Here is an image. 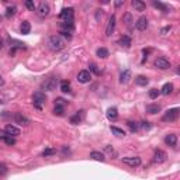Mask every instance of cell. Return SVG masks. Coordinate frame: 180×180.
<instances>
[{
  "label": "cell",
  "mask_w": 180,
  "mask_h": 180,
  "mask_svg": "<svg viewBox=\"0 0 180 180\" xmlns=\"http://www.w3.org/2000/svg\"><path fill=\"white\" fill-rule=\"evenodd\" d=\"M66 46V41L61 37V35H51L48 38V48L54 52H59L65 49Z\"/></svg>",
  "instance_id": "obj_1"
},
{
  "label": "cell",
  "mask_w": 180,
  "mask_h": 180,
  "mask_svg": "<svg viewBox=\"0 0 180 180\" xmlns=\"http://www.w3.org/2000/svg\"><path fill=\"white\" fill-rule=\"evenodd\" d=\"M46 101V96L44 92H35L33 94V103H34V107L38 108V110H42V106L45 104Z\"/></svg>",
  "instance_id": "obj_2"
},
{
  "label": "cell",
  "mask_w": 180,
  "mask_h": 180,
  "mask_svg": "<svg viewBox=\"0 0 180 180\" xmlns=\"http://www.w3.org/2000/svg\"><path fill=\"white\" fill-rule=\"evenodd\" d=\"M56 85H58V77L51 76L42 83V90H45V92H54L56 89Z\"/></svg>",
  "instance_id": "obj_3"
},
{
  "label": "cell",
  "mask_w": 180,
  "mask_h": 180,
  "mask_svg": "<svg viewBox=\"0 0 180 180\" xmlns=\"http://www.w3.org/2000/svg\"><path fill=\"white\" fill-rule=\"evenodd\" d=\"M177 117H179V108L174 107V108H170V110L166 111L165 116L162 117V120L166 122H172V121H176Z\"/></svg>",
  "instance_id": "obj_4"
},
{
  "label": "cell",
  "mask_w": 180,
  "mask_h": 180,
  "mask_svg": "<svg viewBox=\"0 0 180 180\" xmlns=\"http://www.w3.org/2000/svg\"><path fill=\"white\" fill-rule=\"evenodd\" d=\"M59 19L62 21H73V9L72 7H65L59 13Z\"/></svg>",
  "instance_id": "obj_5"
},
{
  "label": "cell",
  "mask_w": 180,
  "mask_h": 180,
  "mask_svg": "<svg viewBox=\"0 0 180 180\" xmlns=\"http://www.w3.org/2000/svg\"><path fill=\"white\" fill-rule=\"evenodd\" d=\"M153 65H155V68H158V69H160V70H168V69H170V66H172L170 62L166 58H163V56L156 58L155 62H153Z\"/></svg>",
  "instance_id": "obj_6"
},
{
  "label": "cell",
  "mask_w": 180,
  "mask_h": 180,
  "mask_svg": "<svg viewBox=\"0 0 180 180\" xmlns=\"http://www.w3.org/2000/svg\"><path fill=\"white\" fill-rule=\"evenodd\" d=\"M122 162H124L125 165L131 166V168H138L142 163L139 156H127V158H122Z\"/></svg>",
  "instance_id": "obj_7"
},
{
  "label": "cell",
  "mask_w": 180,
  "mask_h": 180,
  "mask_svg": "<svg viewBox=\"0 0 180 180\" xmlns=\"http://www.w3.org/2000/svg\"><path fill=\"white\" fill-rule=\"evenodd\" d=\"M116 23H117V19L116 15H111L110 19H108V23H107V28H106V35L107 37H111L114 33V30H116Z\"/></svg>",
  "instance_id": "obj_8"
},
{
  "label": "cell",
  "mask_w": 180,
  "mask_h": 180,
  "mask_svg": "<svg viewBox=\"0 0 180 180\" xmlns=\"http://www.w3.org/2000/svg\"><path fill=\"white\" fill-rule=\"evenodd\" d=\"M14 122L15 124H19V125H21V127H27V125H30V120H28L25 116H23L21 113L14 114Z\"/></svg>",
  "instance_id": "obj_9"
},
{
  "label": "cell",
  "mask_w": 180,
  "mask_h": 180,
  "mask_svg": "<svg viewBox=\"0 0 180 180\" xmlns=\"http://www.w3.org/2000/svg\"><path fill=\"white\" fill-rule=\"evenodd\" d=\"M4 132H6L9 137H19L20 134H21V131H20V128H17L15 125H11V124H7L6 128H4Z\"/></svg>",
  "instance_id": "obj_10"
},
{
  "label": "cell",
  "mask_w": 180,
  "mask_h": 180,
  "mask_svg": "<svg viewBox=\"0 0 180 180\" xmlns=\"http://www.w3.org/2000/svg\"><path fill=\"white\" fill-rule=\"evenodd\" d=\"M166 158H168L166 152H163L162 149H158L155 151V155H153V162L155 163H163L166 160Z\"/></svg>",
  "instance_id": "obj_11"
},
{
  "label": "cell",
  "mask_w": 180,
  "mask_h": 180,
  "mask_svg": "<svg viewBox=\"0 0 180 180\" xmlns=\"http://www.w3.org/2000/svg\"><path fill=\"white\" fill-rule=\"evenodd\" d=\"M90 79H92V75H90L89 70H80L79 73H77V80L80 83H89Z\"/></svg>",
  "instance_id": "obj_12"
},
{
  "label": "cell",
  "mask_w": 180,
  "mask_h": 180,
  "mask_svg": "<svg viewBox=\"0 0 180 180\" xmlns=\"http://www.w3.org/2000/svg\"><path fill=\"white\" fill-rule=\"evenodd\" d=\"M135 28L139 31H145L148 28V19L147 17H139V19L137 20V23H135Z\"/></svg>",
  "instance_id": "obj_13"
},
{
  "label": "cell",
  "mask_w": 180,
  "mask_h": 180,
  "mask_svg": "<svg viewBox=\"0 0 180 180\" xmlns=\"http://www.w3.org/2000/svg\"><path fill=\"white\" fill-rule=\"evenodd\" d=\"M49 11H51V9H49V6L46 3H41L40 6L37 7V14L40 15V17H46V15L49 14Z\"/></svg>",
  "instance_id": "obj_14"
},
{
  "label": "cell",
  "mask_w": 180,
  "mask_h": 180,
  "mask_svg": "<svg viewBox=\"0 0 180 180\" xmlns=\"http://www.w3.org/2000/svg\"><path fill=\"white\" fill-rule=\"evenodd\" d=\"M83 120H85V111H83V110L77 111L75 116L70 117V122H72L73 125H76V124H79V122H82Z\"/></svg>",
  "instance_id": "obj_15"
},
{
  "label": "cell",
  "mask_w": 180,
  "mask_h": 180,
  "mask_svg": "<svg viewBox=\"0 0 180 180\" xmlns=\"http://www.w3.org/2000/svg\"><path fill=\"white\" fill-rule=\"evenodd\" d=\"M59 27H61V31H66V33H72L75 30L73 21H62Z\"/></svg>",
  "instance_id": "obj_16"
},
{
  "label": "cell",
  "mask_w": 180,
  "mask_h": 180,
  "mask_svg": "<svg viewBox=\"0 0 180 180\" xmlns=\"http://www.w3.org/2000/svg\"><path fill=\"white\" fill-rule=\"evenodd\" d=\"M130 79H131V70L125 69L124 72H121V75H120V83L125 85V83L130 82Z\"/></svg>",
  "instance_id": "obj_17"
},
{
  "label": "cell",
  "mask_w": 180,
  "mask_h": 180,
  "mask_svg": "<svg viewBox=\"0 0 180 180\" xmlns=\"http://www.w3.org/2000/svg\"><path fill=\"white\" fill-rule=\"evenodd\" d=\"M165 143L166 145H169V147H176L177 143V135L174 134H169L165 137Z\"/></svg>",
  "instance_id": "obj_18"
},
{
  "label": "cell",
  "mask_w": 180,
  "mask_h": 180,
  "mask_svg": "<svg viewBox=\"0 0 180 180\" xmlns=\"http://www.w3.org/2000/svg\"><path fill=\"white\" fill-rule=\"evenodd\" d=\"M159 92H160V94H163V96H169L172 92H173V85H172L170 82L165 83V85H163V87H162Z\"/></svg>",
  "instance_id": "obj_19"
},
{
  "label": "cell",
  "mask_w": 180,
  "mask_h": 180,
  "mask_svg": "<svg viewBox=\"0 0 180 180\" xmlns=\"http://www.w3.org/2000/svg\"><path fill=\"white\" fill-rule=\"evenodd\" d=\"M107 117H108V120H111V121H116V120L118 118V110H117L116 107H110V108L107 110Z\"/></svg>",
  "instance_id": "obj_20"
},
{
  "label": "cell",
  "mask_w": 180,
  "mask_h": 180,
  "mask_svg": "<svg viewBox=\"0 0 180 180\" xmlns=\"http://www.w3.org/2000/svg\"><path fill=\"white\" fill-rule=\"evenodd\" d=\"M162 110V107L159 104H148L147 106V113L148 114H158Z\"/></svg>",
  "instance_id": "obj_21"
},
{
  "label": "cell",
  "mask_w": 180,
  "mask_h": 180,
  "mask_svg": "<svg viewBox=\"0 0 180 180\" xmlns=\"http://www.w3.org/2000/svg\"><path fill=\"white\" fill-rule=\"evenodd\" d=\"M132 7H134L137 11H143V10L147 9V4L143 3V2H141V0H132Z\"/></svg>",
  "instance_id": "obj_22"
},
{
  "label": "cell",
  "mask_w": 180,
  "mask_h": 180,
  "mask_svg": "<svg viewBox=\"0 0 180 180\" xmlns=\"http://www.w3.org/2000/svg\"><path fill=\"white\" fill-rule=\"evenodd\" d=\"M90 158L94 159V160H97V162H104V160H106L104 153L99 152V151H93V152H90Z\"/></svg>",
  "instance_id": "obj_23"
},
{
  "label": "cell",
  "mask_w": 180,
  "mask_h": 180,
  "mask_svg": "<svg viewBox=\"0 0 180 180\" xmlns=\"http://www.w3.org/2000/svg\"><path fill=\"white\" fill-rule=\"evenodd\" d=\"M135 83H137L138 86H147L148 83H149V79H148L147 76H143V75H138V76L135 77Z\"/></svg>",
  "instance_id": "obj_24"
},
{
  "label": "cell",
  "mask_w": 180,
  "mask_h": 180,
  "mask_svg": "<svg viewBox=\"0 0 180 180\" xmlns=\"http://www.w3.org/2000/svg\"><path fill=\"white\" fill-rule=\"evenodd\" d=\"M118 44H120L121 46L130 48V46H131V38H130L128 35H122V37L118 40Z\"/></svg>",
  "instance_id": "obj_25"
},
{
  "label": "cell",
  "mask_w": 180,
  "mask_h": 180,
  "mask_svg": "<svg viewBox=\"0 0 180 180\" xmlns=\"http://www.w3.org/2000/svg\"><path fill=\"white\" fill-rule=\"evenodd\" d=\"M89 68H90V70H89V72L94 73L96 76H101V73H103V69H100V68H99L96 64H90V65H89Z\"/></svg>",
  "instance_id": "obj_26"
},
{
  "label": "cell",
  "mask_w": 180,
  "mask_h": 180,
  "mask_svg": "<svg viewBox=\"0 0 180 180\" xmlns=\"http://www.w3.org/2000/svg\"><path fill=\"white\" fill-rule=\"evenodd\" d=\"M96 55L99 56V58H101V59H106V58H108V49L107 48H99L97 51H96Z\"/></svg>",
  "instance_id": "obj_27"
},
{
  "label": "cell",
  "mask_w": 180,
  "mask_h": 180,
  "mask_svg": "<svg viewBox=\"0 0 180 180\" xmlns=\"http://www.w3.org/2000/svg\"><path fill=\"white\" fill-rule=\"evenodd\" d=\"M20 31H21V34H30V31H31V24H30V21H23L21 23V27H20Z\"/></svg>",
  "instance_id": "obj_28"
},
{
  "label": "cell",
  "mask_w": 180,
  "mask_h": 180,
  "mask_svg": "<svg viewBox=\"0 0 180 180\" xmlns=\"http://www.w3.org/2000/svg\"><path fill=\"white\" fill-rule=\"evenodd\" d=\"M153 6H155L156 9L162 10L163 13H169V11H170V7L166 6V4H163V3H160V2H153Z\"/></svg>",
  "instance_id": "obj_29"
},
{
  "label": "cell",
  "mask_w": 180,
  "mask_h": 180,
  "mask_svg": "<svg viewBox=\"0 0 180 180\" xmlns=\"http://www.w3.org/2000/svg\"><path fill=\"white\" fill-rule=\"evenodd\" d=\"M61 90L64 93H70L72 89H70V82H69V80H62V82H61Z\"/></svg>",
  "instance_id": "obj_30"
},
{
  "label": "cell",
  "mask_w": 180,
  "mask_h": 180,
  "mask_svg": "<svg viewBox=\"0 0 180 180\" xmlns=\"http://www.w3.org/2000/svg\"><path fill=\"white\" fill-rule=\"evenodd\" d=\"M15 13H17V7H15L14 4H13V6H9V7H7V10H6V17H7V19L14 17Z\"/></svg>",
  "instance_id": "obj_31"
},
{
  "label": "cell",
  "mask_w": 180,
  "mask_h": 180,
  "mask_svg": "<svg viewBox=\"0 0 180 180\" xmlns=\"http://www.w3.org/2000/svg\"><path fill=\"white\" fill-rule=\"evenodd\" d=\"M9 44L11 45V48H23V49H25L27 46H25V44H23V42H20V41H15V40H9Z\"/></svg>",
  "instance_id": "obj_32"
},
{
  "label": "cell",
  "mask_w": 180,
  "mask_h": 180,
  "mask_svg": "<svg viewBox=\"0 0 180 180\" xmlns=\"http://www.w3.org/2000/svg\"><path fill=\"white\" fill-rule=\"evenodd\" d=\"M127 125H128V128L131 132H137L139 130V124L135 121H127Z\"/></svg>",
  "instance_id": "obj_33"
},
{
  "label": "cell",
  "mask_w": 180,
  "mask_h": 180,
  "mask_svg": "<svg viewBox=\"0 0 180 180\" xmlns=\"http://www.w3.org/2000/svg\"><path fill=\"white\" fill-rule=\"evenodd\" d=\"M111 131H113V134L117 135V137H125V131L121 128H118V127H111Z\"/></svg>",
  "instance_id": "obj_34"
},
{
  "label": "cell",
  "mask_w": 180,
  "mask_h": 180,
  "mask_svg": "<svg viewBox=\"0 0 180 180\" xmlns=\"http://www.w3.org/2000/svg\"><path fill=\"white\" fill-rule=\"evenodd\" d=\"M64 113H65L64 107H61V106H55V108H54V114H55V116L62 117V116H64Z\"/></svg>",
  "instance_id": "obj_35"
},
{
  "label": "cell",
  "mask_w": 180,
  "mask_h": 180,
  "mask_svg": "<svg viewBox=\"0 0 180 180\" xmlns=\"http://www.w3.org/2000/svg\"><path fill=\"white\" fill-rule=\"evenodd\" d=\"M25 7H27L28 10H31V11H34V10H37V7H35V3H34L33 0H27V2H25Z\"/></svg>",
  "instance_id": "obj_36"
},
{
  "label": "cell",
  "mask_w": 180,
  "mask_h": 180,
  "mask_svg": "<svg viewBox=\"0 0 180 180\" xmlns=\"http://www.w3.org/2000/svg\"><path fill=\"white\" fill-rule=\"evenodd\" d=\"M159 94H160V92H159L158 89H151V90H149V97L152 99V100H155Z\"/></svg>",
  "instance_id": "obj_37"
},
{
  "label": "cell",
  "mask_w": 180,
  "mask_h": 180,
  "mask_svg": "<svg viewBox=\"0 0 180 180\" xmlns=\"http://www.w3.org/2000/svg\"><path fill=\"white\" fill-rule=\"evenodd\" d=\"M56 153V151L55 149H52V148H48V149H45L42 152V156L44 158H46V156H52V155H55Z\"/></svg>",
  "instance_id": "obj_38"
},
{
  "label": "cell",
  "mask_w": 180,
  "mask_h": 180,
  "mask_svg": "<svg viewBox=\"0 0 180 180\" xmlns=\"http://www.w3.org/2000/svg\"><path fill=\"white\" fill-rule=\"evenodd\" d=\"M4 142H6L9 147H11V145H15V138L14 137H9V135H7V137L4 138Z\"/></svg>",
  "instance_id": "obj_39"
},
{
  "label": "cell",
  "mask_w": 180,
  "mask_h": 180,
  "mask_svg": "<svg viewBox=\"0 0 180 180\" xmlns=\"http://www.w3.org/2000/svg\"><path fill=\"white\" fill-rule=\"evenodd\" d=\"M139 127H141L142 130H145V131H148V130L152 128V125H151V122H149V121H142V122L139 124Z\"/></svg>",
  "instance_id": "obj_40"
},
{
  "label": "cell",
  "mask_w": 180,
  "mask_h": 180,
  "mask_svg": "<svg viewBox=\"0 0 180 180\" xmlns=\"http://www.w3.org/2000/svg\"><path fill=\"white\" fill-rule=\"evenodd\" d=\"M7 172H9L7 166L3 165V163H0V176H4V174H7Z\"/></svg>",
  "instance_id": "obj_41"
},
{
  "label": "cell",
  "mask_w": 180,
  "mask_h": 180,
  "mask_svg": "<svg viewBox=\"0 0 180 180\" xmlns=\"http://www.w3.org/2000/svg\"><path fill=\"white\" fill-rule=\"evenodd\" d=\"M65 104H66V101H65L64 99H61V97L56 99V100H55V106H61V107H64Z\"/></svg>",
  "instance_id": "obj_42"
},
{
  "label": "cell",
  "mask_w": 180,
  "mask_h": 180,
  "mask_svg": "<svg viewBox=\"0 0 180 180\" xmlns=\"http://www.w3.org/2000/svg\"><path fill=\"white\" fill-rule=\"evenodd\" d=\"M61 34H62L61 37L64 38V40H65V38H68V40H70V38H72V33H66V31H61Z\"/></svg>",
  "instance_id": "obj_43"
},
{
  "label": "cell",
  "mask_w": 180,
  "mask_h": 180,
  "mask_svg": "<svg viewBox=\"0 0 180 180\" xmlns=\"http://www.w3.org/2000/svg\"><path fill=\"white\" fill-rule=\"evenodd\" d=\"M170 30H172V25H168V27H163V28H162V30H160V34H162V35H166V34H168Z\"/></svg>",
  "instance_id": "obj_44"
},
{
  "label": "cell",
  "mask_w": 180,
  "mask_h": 180,
  "mask_svg": "<svg viewBox=\"0 0 180 180\" xmlns=\"http://www.w3.org/2000/svg\"><path fill=\"white\" fill-rule=\"evenodd\" d=\"M62 153H64V155H69L70 153L69 147H62Z\"/></svg>",
  "instance_id": "obj_45"
},
{
  "label": "cell",
  "mask_w": 180,
  "mask_h": 180,
  "mask_svg": "<svg viewBox=\"0 0 180 180\" xmlns=\"http://www.w3.org/2000/svg\"><path fill=\"white\" fill-rule=\"evenodd\" d=\"M6 137H7V134L4 132V130H0V141H4Z\"/></svg>",
  "instance_id": "obj_46"
},
{
  "label": "cell",
  "mask_w": 180,
  "mask_h": 180,
  "mask_svg": "<svg viewBox=\"0 0 180 180\" xmlns=\"http://www.w3.org/2000/svg\"><path fill=\"white\" fill-rule=\"evenodd\" d=\"M106 151H107L108 153H111V155H113V153H116V152H114V149L110 147V145H107V147H106Z\"/></svg>",
  "instance_id": "obj_47"
},
{
  "label": "cell",
  "mask_w": 180,
  "mask_h": 180,
  "mask_svg": "<svg viewBox=\"0 0 180 180\" xmlns=\"http://www.w3.org/2000/svg\"><path fill=\"white\" fill-rule=\"evenodd\" d=\"M2 86H4V79L0 76V87H2Z\"/></svg>",
  "instance_id": "obj_48"
},
{
  "label": "cell",
  "mask_w": 180,
  "mask_h": 180,
  "mask_svg": "<svg viewBox=\"0 0 180 180\" xmlns=\"http://www.w3.org/2000/svg\"><path fill=\"white\" fill-rule=\"evenodd\" d=\"M122 4H124V3H122V2H117V3H116V6H117V7H120V6H122Z\"/></svg>",
  "instance_id": "obj_49"
},
{
  "label": "cell",
  "mask_w": 180,
  "mask_h": 180,
  "mask_svg": "<svg viewBox=\"0 0 180 180\" xmlns=\"http://www.w3.org/2000/svg\"><path fill=\"white\" fill-rule=\"evenodd\" d=\"M3 48V40H2V38H0V49Z\"/></svg>",
  "instance_id": "obj_50"
},
{
  "label": "cell",
  "mask_w": 180,
  "mask_h": 180,
  "mask_svg": "<svg viewBox=\"0 0 180 180\" xmlns=\"http://www.w3.org/2000/svg\"><path fill=\"white\" fill-rule=\"evenodd\" d=\"M2 20H3V17H2V15H0V23H2Z\"/></svg>",
  "instance_id": "obj_51"
}]
</instances>
